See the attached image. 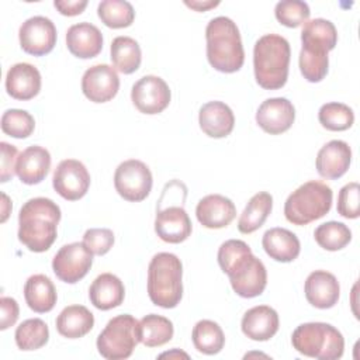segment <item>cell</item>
Returning a JSON list of instances; mask_svg holds the SVG:
<instances>
[{"label":"cell","instance_id":"cell-1","mask_svg":"<svg viewBox=\"0 0 360 360\" xmlns=\"http://www.w3.org/2000/svg\"><path fill=\"white\" fill-rule=\"evenodd\" d=\"M218 263L228 274L232 290L243 298L260 295L267 284V271L249 245L240 239H229L218 249Z\"/></svg>","mask_w":360,"mask_h":360},{"label":"cell","instance_id":"cell-2","mask_svg":"<svg viewBox=\"0 0 360 360\" xmlns=\"http://www.w3.org/2000/svg\"><path fill=\"white\" fill-rule=\"evenodd\" d=\"M60 215L59 205L51 198L28 200L18 214V240L31 252H46L56 240Z\"/></svg>","mask_w":360,"mask_h":360},{"label":"cell","instance_id":"cell-3","mask_svg":"<svg viewBox=\"0 0 360 360\" xmlns=\"http://www.w3.org/2000/svg\"><path fill=\"white\" fill-rule=\"evenodd\" d=\"M207 59L222 73L238 72L245 62V51L238 25L228 17L212 18L205 28Z\"/></svg>","mask_w":360,"mask_h":360},{"label":"cell","instance_id":"cell-4","mask_svg":"<svg viewBox=\"0 0 360 360\" xmlns=\"http://www.w3.org/2000/svg\"><path fill=\"white\" fill-rule=\"evenodd\" d=\"M291 49L288 41L277 34L260 37L253 48L255 77L266 90L281 89L288 77Z\"/></svg>","mask_w":360,"mask_h":360},{"label":"cell","instance_id":"cell-5","mask_svg":"<svg viewBox=\"0 0 360 360\" xmlns=\"http://www.w3.org/2000/svg\"><path fill=\"white\" fill-rule=\"evenodd\" d=\"M181 260L167 252L155 255L148 266L149 300L162 308H174L183 297Z\"/></svg>","mask_w":360,"mask_h":360},{"label":"cell","instance_id":"cell-6","mask_svg":"<svg viewBox=\"0 0 360 360\" xmlns=\"http://www.w3.org/2000/svg\"><path fill=\"white\" fill-rule=\"evenodd\" d=\"M332 198V188L326 183L309 180L288 195L284 204V215L294 225H307L330 211Z\"/></svg>","mask_w":360,"mask_h":360},{"label":"cell","instance_id":"cell-7","mask_svg":"<svg viewBox=\"0 0 360 360\" xmlns=\"http://www.w3.org/2000/svg\"><path fill=\"white\" fill-rule=\"evenodd\" d=\"M291 343L298 353L319 360L340 359L345 350L342 333L325 322L301 323L294 329Z\"/></svg>","mask_w":360,"mask_h":360},{"label":"cell","instance_id":"cell-8","mask_svg":"<svg viewBox=\"0 0 360 360\" xmlns=\"http://www.w3.org/2000/svg\"><path fill=\"white\" fill-rule=\"evenodd\" d=\"M138 343V321L129 314L110 319L96 342L98 353L107 360L128 359Z\"/></svg>","mask_w":360,"mask_h":360},{"label":"cell","instance_id":"cell-9","mask_svg":"<svg viewBox=\"0 0 360 360\" xmlns=\"http://www.w3.org/2000/svg\"><path fill=\"white\" fill-rule=\"evenodd\" d=\"M152 184L153 179L149 167L138 159H128L115 169L114 187L127 201L138 202L145 200L152 190Z\"/></svg>","mask_w":360,"mask_h":360},{"label":"cell","instance_id":"cell-10","mask_svg":"<svg viewBox=\"0 0 360 360\" xmlns=\"http://www.w3.org/2000/svg\"><path fill=\"white\" fill-rule=\"evenodd\" d=\"M93 264V253L83 242L62 246L52 259V270L60 281L75 284L82 280Z\"/></svg>","mask_w":360,"mask_h":360},{"label":"cell","instance_id":"cell-11","mask_svg":"<svg viewBox=\"0 0 360 360\" xmlns=\"http://www.w3.org/2000/svg\"><path fill=\"white\" fill-rule=\"evenodd\" d=\"M52 186L62 198L76 201L86 195L90 187V173L80 160L65 159L53 172Z\"/></svg>","mask_w":360,"mask_h":360},{"label":"cell","instance_id":"cell-12","mask_svg":"<svg viewBox=\"0 0 360 360\" xmlns=\"http://www.w3.org/2000/svg\"><path fill=\"white\" fill-rule=\"evenodd\" d=\"M170 89L167 83L153 75L141 77L134 83L131 90V100L138 111L143 114H159L170 103Z\"/></svg>","mask_w":360,"mask_h":360},{"label":"cell","instance_id":"cell-13","mask_svg":"<svg viewBox=\"0 0 360 360\" xmlns=\"http://www.w3.org/2000/svg\"><path fill=\"white\" fill-rule=\"evenodd\" d=\"M18 38L24 52L42 56L49 53L56 44V27L49 18L34 15L21 24Z\"/></svg>","mask_w":360,"mask_h":360},{"label":"cell","instance_id":"cell-14","mask_svg":"<svg viewBox=\"0 0 360 360\" xmlns=\"http://www.w3.org/2000/svg\"><path fill=\"white\" fill-rule=\"evenodd\" d=\"M120 89L117 70L105 63L89 68L82 77V91L93 103H107L115 97Z\"/></svg>","mask_w":360,"mask_h":360},{"label":"cell","instance_id":"cell-15","mask_svg":"<svg viewBox=\"0 0 360 360\" xmlns=\"http://www.w3.org/2000/svg\"><path fill=\"white\" fill-rule=\"evenodd\" d=\"M294 120L295 108L292 103L284 97L264 100L256 112V122L264 132L270 135H278L288 131Z\"/></svg>","mask_w":360,"mask_h":360},{"label":"cell","instance_id":"cell-16","mask_svg":"<svg viewBox=\"0 0 360 360\" xmlns=\"http://www.w3.org/2000/svg\"><path fill=\"white\" fill-rule=\"evenodd\" d=\"M191 221L186 210L180 205L158 208L155 218L156 235L167 243L184 242L191 235Z\"/></svg>","mask_w":360,"mask_h":360},{"label":"cell","instance_id":"cell-17","mask_svg":"<svg viewBox=\"0 0 360 360\" xmlns=\"http://www.w3.org/2000/svg\"><path fill=\"white\" fill-rule=\"evenodd\" d=\"M195 215L202 226L208 229H221L235 219L236 207L232 200L225 195L208 194L198 201Z\"/></svg>","mask_w":360,"mask_h":360},{"label":"cell","instance_id":"cell-18","mask_svg":"<svg viewBox=\"0 0 360 360\" xmlns=\"http://www.w3.org/2000/svg\"><path fill=\"white\" fill-rule=\"evenodd\" d=\"M307 301L319 309H328L338 304L340 285L338 278L326 270L309 273L304 285Z\"/></svg>","mask_w":360,"mask_h":360},{"label":"cell","instance_id":"cell-19","mask_svg":"<svg viewBox=\"0 0 360 360\" xmlns=\"http://www.w3.org/2000/svg\"><path fill=\"white\" fill-rule=\"evenodd\" d=\"M352 149L349 143L340 139H333L325 143L316 155V170L319 176L329 180L342 177L350 166Z\"/></svg>","mask_w":360,"mask_h":360},{"label":"cell","instance_id":"cell-20","mask_svg":"<svg viewBox=\"0 0 360 360\" xmlns=\"http://www.w3.org/2000/svg\"><path fill=\"white\" fill-rule=\"evenodd\" d=\"M6 90L15 100H31L41 90L39 70L27 62L13 65L6 76Z\"/></svg>","mask_w":360,"mask_h":360},{"label":"cell","instance_id":"cell-21","mask_svg":"<svg viewBox=\"0 0 360 360\" xmlns=\"http://www.w3.org/2000/svg\"><path fill=\"white\" fill-rule=\"evenodd\" d=\"M66 45L72 55L80 59L97 56L103 49V34L90 22H79L69 27L66 32Z\"/></svg>","mask_w":360,"mask_h":360},{"label":"cell","instance_id":"cell-22","mask_svg":"<svg viewBox=\"0 0 360 360\" xmlns=\"http://www.w3.org/2000/svg\"><path fill=\"white\" fill-rule=\"evenodd\" d=\"M278 314L269 305H257L248 309L242 318V332L252 340L264 342L278 330Z\"/></svg>","mask_w":360,"mask_h":360},{"label":"cell","instance_id":"cell-23","mask_svg":"<svg viewBox=\"0 0 360 360\" xmlns=\"http://www.w3.org/2000/svg\"><path fill=\"white\" fill-rule=\"evenodd\" d=\"M51 169V155L48 149L32 145L24 149L17 159L15 174L28 186L41 183Z\"/></svg>","mask_w":360,"mask_h":360},{"label":"cell","instance_id":"cell-24","mask_svg":"<svg viewBox=\"0 0 360 360\" xmlns=\"http://www.w3.org/2000/svg\"><path fill=\"white\" fill-rule=\"evenodd\" d=\"M200 128L210 138L228 136L235 125V115L231 107L222 101H208L198 112Z\"/></svg>","mask_w":360,"mask_h":360},{"label":"cell","instance_id":"cell-25","mask_svg":"<svg viewBox=\"0 0 360 360\" xmlns=\"http://www.w3.org/2000/svg\"><path fill=\"white\" fill-rule=\"evenodd\" d=\"M262 245L270 259L281 263L295 260L301 252V243L295 233L285 228H271L263 235Z\"/></svg>","mask_w":360,"mask_h":360},{"label":"cell","instance_id":"cell-26","mask_svg":"<svg viewBox=\"0 0 360 360\" xmlns=\"http://www.w3.org/2000/svg\"><path fill=\"white\" fill-rule=\"evenodd\" d=\"M124 297L125 288L122 281L111 273L97 276L89 288L90 302L101 311H108L121 305Z\"/></svg>","mask_w":360,"mask_h":360},{"label":"cell","instance_id":"cell-27","mask_svg":"<svg viewBox=\"0 0 360 360\" xmlns=\"http://www.w3.org/2000/svg\"><path fill=\"white\" fill-rule=\"evenodd\" d=\"M302 49L328 53L336 46L338 31L333 22L325 18H314L304 22L301 31Z\"/></svg>","mask_w":360,"mask_h":360},{"label":"cell","instance_id":"cell-28","mask_svg":"<svg viewBox=\"0 0 360 360\" xmlns=\"http://www.w3.org/2000/svg\"><path fill=\"white\" fill-rule=\"evenodd\" d=\"M24 298L30 309L38 314H45L53 309L58 295L56 288L48 276L34 274L25 281Z\"/></svg>","mask_w":360,"mask_h":360},{"label":"cell","instance_id":"cell-29","mask_svg":"<svg viewBox=\"0 0 360 360\" xmlns=\"http://www.w3.org/2000/svg\"><path fill=\"white\" fill-rule=\"evenodd\" d=\"M56 330L68 339H79L94 326V315L83 305H69L56 318Z\"/></svg>","mask_w":360,"mask_h":360},{"label":"cell","instance_id":"cell-30","mask_svg":"<svg viewBox=\"0 0 360 360\" xmlns=\"http://www.w3.org/2000/svg\"><path fill=\"white\" fill-rule=\"evenodd\" d=\"M273 208V197L267 191L256 193L246 204L243 212L238 221V229L240 233H252L257 231Z\"/></svg>","mask_w":360,"mask_h":360},{"label":"cell","instance_id":"cell-31","mask_svg":"<svg viewBox=\"0 0 360 360\" xmlns=\"http://www.w3.org/2000/svg\"><path fill=\"white\" fill-rule=\"evenodd\" d=\"M110 58L114 68L124 73L131 75L138 70L142 52L139 44L131 37H117L112 39L110 46Z\"/></svg>","mask_w":360,"mask_h":360},{"label":"cell","instance_id":"cell-32","mask_svg":"<svg viewBox=\"0 0 360 360\" xmlns=\"http://www.w3.org/2000/svg\"><path fill=\"white\" fill-rule=\"evenodd\" d=\"M173 332L174 329L172 321L162 315L149 314L138 322V338L139 342L146 347L166 345L172 340Z\"/></svg>","mask_w":360,"mask_h":360},{"label":"cell","instance_id":"cell-33","mask_svg":"<svg viewBox=\"0 0 360 360\" xmlns=\"http://www.w3.org/2000/svg\"><path fill=\"white\" fill-rule=\"evenodd\" d=\"M194 347L204 354L212 356L222 350L225 345V336L221 326L210 319L198 321L191 332Z\"/></svg>","mask_w":360,"mask_h":360},{"label":"cell","instance_id":"cell-34","mask_svg":"<svg viewBox=\"0 0 360 360\" xmlns=\"http://www.w3.org/2000/svg\"><path fill=\"white\" fill-rule=\"evenodd\" d=\"M14 338L20 350H37L48 343L49 329L42 319L31 318L17 326Z\"/></svg>","mask_w":360,"mask_h":360},{"label":"cell","instance_id":"cell-35","mask_svg":"<svg viewBox=\"0 0 360 360\" xmlns=\"http://www.w3.org/2000/svg\"><path fill=\"white\" fill-rule=\"evenodd\" d=\"M97 14L108 28L129 27L135 18L132 4L125 0H103L97 7Z\"/></svg>","mask_w":360,"mask_h":360},{"label":"cell","instance_id":"cell-36","mask_svg":"<svg viewBox=\"0 0 360 360\" xmlns=\"http://www.w3.org/2000/svg\"><path fill=\"white\" fill-rule=\"evenodd\" d=\"M315 242L325 250L336 252L343 249L352 240V231L338 221L321 224L314 232Z\"/></svg>","mask_w":360,"mask_h":360},{"label":"cell","instance_id":"cell-37","mask_svg":"<svg viewBox=\"0 0 360 360\" xmlns=\"http://www.w3.org/2000/svg\"><path fill=\"white\" fill-rule=\"evenodd\" d=\"M318 120L328 131H346L354 122V112L343 103H326L319 108Z\"/></svg>","mask_w":360,"mask_h":360},{"label":"cell","instance_id":"cell-38","mask_svg":"<svg viewBox=\"0 0 360 360\" xmlns=\"http://www.w3.org/2000/svg\"><path fill=\"white\" fill-rule=\"evenodd\" d=\"M34 117L25 110L11 108L6 110L1 115V131L8 136L24 139L34 132Z\"/></svg>","mask_w":360,"mask_h":360},{"label":"cell","instance_id":"cell-39","mask_svg":"<svg viewBox=\"0 0 360 360\" xmlns=\"http://www.w3.org/2000/svg\"><path fill=\"white\" fill-rule=\"evenodd\" d=\"M276 18L280 24L288 28H297L307 22L309 18V7L301 0H283L276 4L274 8Z\"/></svg>","mask_w":360,"mask_h":360},{"label":"cell","instance_id":"cell-40","mask_svg":"<svg viewBox=\"0 0 360 360\" xmlns=\"http://www.w3.org/2000/svg\"><path fill=\"white\" fill-rule=\"evenodd\" d=\"M298 62H300V70L304 79H307L311 83L321 82L328 73V66H329L328 53L307 51L301 48Z\"/></svg>","mask_w":360,"mask_h":360},{"label":"cell","instance_id":"cell-41","mask_svg":"<svg viewBox=\"0 0 360 360\" xmlns=\"http://www.w3.org/2000/svg\"><path fill=\"white\" fill-rule=\"evenodd\" d=\"M359 204H360L359 184L356 181H352L343 186L338 195V207H336L338 214L349 219H356L360 215Z\"/></svg>","mask_w":360,"mask_h":360},{"label":"cell","instance_id":"cell-42","mask_svg":"<svg viewBox=\"0 0 360 360\" xmlns=\"http://www.w3.org/2000/svg\"><path fill=\"white\" fill-rule=\"evenodd\" d=\"M83 243L93 255L103 256L112 248L114 233L108 228H90L83 235Z\"/></svg>","mask_w":360,"mask_h":360},{"label":"cell","instance_id":"cell-43","mask_svg":"<svg viewBox=\"0 0 360 360\" xmlns=\"http://www.w3.org/2000/svg\"><path fill=\"white\" fill-rule=\"evenodd\" d=\"M1 148V170H0V181L6 183L10 179H13L15 173L17 159H18V150L14 145H10L7 142H0Z\"/></svg>","mask_w":360,"mask_h":360},{"label":"cell","instance_id":"cell-44","mask_svg":"<svg viewBox=\"0 0 360 360\" xmlns=\"http://www.w3.org/2000/svg\"><path fill=\"white\" fill-rule=\"evenodd\" d=\"M0 308H1V322L0 329L6 330L10 326H13L18 319V304L11 297H1L0 298Z\"/></svg>","mask_w":360,"mask_h":360},{"label":"cell","instance_id":"cell-45","mask_svg":"<svg viewBox=\"0 0 360 360\" xmlns=\"http://www.w3.org/2000/svg\"><path fill=\"white\" fill-rule=\"evenodd\" d=\"M53 6L62 15L73 17L83 13L87 6V0H55Z\"/></svg>","mask_w":360,"mask_h":360},{"label":"cell","instance_id":"cell-46","mask_svg":"<svg viewBox=\"0 0 360 360\" xmlns=\"http://www.w3.org/2000/svg\"><path fill=\"white\" fill-rule=\"evenodd\" d=\"M184 4H186V6H188L190 8L197 10V11H207V10H210V8L217 7V6L219 4V1H210V0H205V1L191 0V1H188V0H186V1H184Z\"/></svg>","mask_w":360,"mask_h":360},{"label":"cell","instance_id":"cell-47","mask_svg":"<svg viewBox=\"0 0 360 360\" xmlns=\"http://www.w3.org/2000/svg\"><path fill=\"white\" fill-rule=\"evenodd\" d=\"M1 197H3V217H1V222H4L7 219V217H8V207H11V202L8 201V197L4 193L1 194Z\"/></svg>","mask_w":360,"mask_h":360},{"label":"cell","instance_id":"cell-48","mask_svg":"<svg viewBox=\"0 0 360 360\" xmlns=\"http://www.w3.org/2000/svg\"><path fill=\"white\" fill-rule=\"evenodd\" d=\"M173 356L184 357V359H187V357H188L186 353H183V352H177V350H173V352H167V353H162V354H160V357H173Z\"/></svg>","mask_w":360,"mask_h":360}]
</instances>
